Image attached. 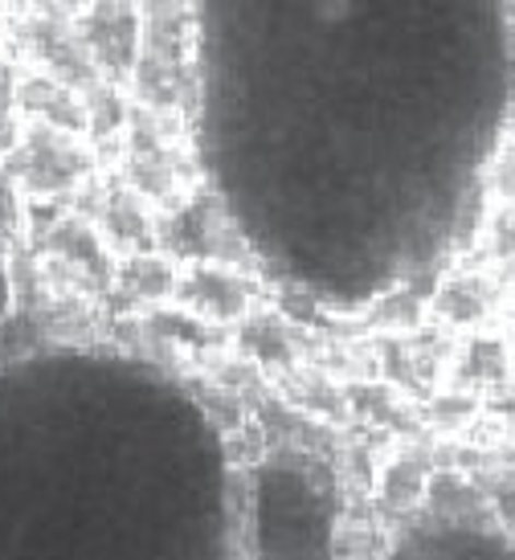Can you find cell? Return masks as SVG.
<instances>
[{"mask_svg": "<svg viewBox=\"0 0 515 560\" xmlns=\"http://www.w3.org/2000/svg\"><path fill=\"white\" fill-rule=\"evenodd\" d=\"M98 230H103V237H107L110 246H127L136 249V254H143L160 237V221L152 213V201L127 185L107 192V201H103V225Z\"/></svg>", "mask_w": 515, "mask_h": 560, "instance_id": "cell-6", "label": "cell"}, {"mask_svg": "<svg viewBox=\"0 0 515 560\" xmlns=\"http://www.w3.org/2000/svg\"><path fill=\"white\" fill-rule=\"evenodd\" d=\"M491 188H495V201L515 209V140L503 143V152L491 164Z\"/></svg>", "mask_w": 515, "mask_h": 560, "instance_id": "cell-12", "label": "cell"}, {"mask_svg": "<svg viewBox=\"0 0 515 560\" xmlns=\"http://www.w3.org/2000/svg\"><path fill=\"white\" fill-rule=\"evenodd\" d=\"M136 103L156 110H185L192 98V13L188 0H148L140 9Z\"/></svg>", "mask_w": 515, "mask_h": 560, "instance_id": "cell-1", "label": "cell"}, {"mask_svg": "<svg viewBox=\"0 0 515 560\" xmlns=\"http://www.w3.org/2000/svg\"><path fill=\"white\" fill-rule=\"evenodd\" d=\"M512 140H515V107H512Z\"/></svg>", "mask_w": 515, "mask_h": 560, "instance_id": "cell-13", "label": "cell"}, {"mask_svg": "<svg viewBox=\"0 0 515 560\" xmlns=\"http://www.w3.org/2000/svg\"><path fill=\"white\" fill-rule=\"evenodd\" d=\"M495 307H500V282L487 270H463V275L446 279V287L434 295L437 319H446L454 327L483 324Z\"/></svg>", "mask_w": 515, "mask_h": 560, "instance_id": "cell-7", "label": "cell"}, {"mask_svg": "<svg viewBox=\"0 0 515 560\" xmlns=\"http://www.w3.org/2000/svg\"><path fill=\"white\" fill-rule=\"evenodd\" d=\"M16 103H21V115L30 124H46V127H62V131H79L86 136V94L79 86L62 82L49 70H30L16 82Z\"/></svg>", "mask_w": 515, "mask_h": 560, "instance_id": "cell-5", "label": "cell"}, {"mask_svg": "<svg viewBox=\"0 0 515 560\" xmlns=\"http://www.w3.org/2000/svg\"><path fill=\"white\" fill-rule=\"evenodd\" d=\"M124 287L131 299L140 303H152V299L176 295V270H172L164 258H152V254H140L124 266Z\"/></svg>", "mask_w": 515, "mask_h": 560, "instance_id": "cell-9", "label": "cell"}, {"mask_svg": "<svg viewBox=\"0 0 515 560\" xmlns=\"http://www.w3.org/2000/svg\"><path fill=\"white\" fill-rule=\"evenodd\" d=\"M54 258H58V266H66V270H74V275H86V279H94V275H103L107 279V237H103V230H94L91 221L82 218H62L58 225H54Z\"/></svg>", "mask_w": 515, "mask_h": 560, "instance_id": "cell-8", "label": "cell"}, {"mask_svg": "<svg viewBox=\"0 0 515 560\" xmlns=\"http://www.w3.org/2000/svg\"><path fill=\"white\" fill-rule=\"evenodd\" d=\"M507 352H503L500 340H475L470 352L463 357V376H470L475 385H500L507 376Z\"/></svg>", "mask_w": 515, "mask_h": 560, "instance_id": "cell-11", "label": "cell"}, {"mask_svg": "<svg viewBox=\"0 0 515 560\" xmlns=\"http://www.w3.org/2000/svg\"><path fill=\"white\" fill-rule=\"evenodd\" d=\"M250 282L237 275L230 262H197L188 275L176 279V299L201 319H237L250 312Z\"/></svg>", "mask_w": 515, "mask_h": 560, "instance_id": "cell-4", "label": "cell"}, {"mask_svg": "<svg viewBox=\"0 0 515 560\" xmlns=\"http://www.w3.org/2000/svg\"><path fill=\"white\" fill-rule=\"evenodd\" d=\"M79 33L91 49L98 74L107 82H124L136 74L143 33V16L136 9V0H86V9L79 16Z\"/></svg>", "mask_w": 515, "mask_h": 560, "instance_id": "cell-3", "label": "cell"}, {"mask_svg": "<svg viewBox=\"0 0 515 560\" xmlns=\"http://www.w3.org/2000/svg\"><path fill=\"white\" fill-rule=\"evenodd\" d=\"M4 168L30 197H62L94 172V148L79 131L25 124L13 152H4Z\"/></svg>", "mask_w": 515, "mask_h": 560, "instance_id": "cell-2", "label": "cell"}, {"mask_svg": "<svg viewBox=\"0 0 515 560\" xmlns=\"http://www.w3.org/2000/svg\"><path fill=\"white\" fill-rule=\"evenodd\" d=\"M16 74L9 62H0V156L4 152H13V143L21 140V131H25V115H21V103H16Z\"/></svg>", "mask_w": 515, "mask_h": 560, "instance_id": "cell-10", "label": "cell"}]
</instances>
